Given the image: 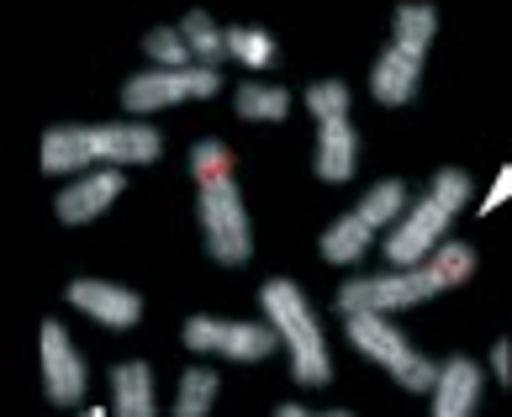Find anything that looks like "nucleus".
<instances>
[{
	"mask_svg": "<svg viewBox=\"0 0 512 417\" xmlns=\"http://www.w3.org/2000/svg\"><path fill=\"white\" fill-rule=\"evenodd\" d=\"M122 185H127V175H122V164H106V169H96V175H85V180H74L69 191L59 196V222L64 227H80V222H96L111 201L122 196Z\"/></svg>",
	"mask_w": 512,
	"mask_h": 417,
	"instance_id": "9b49d317",
	"label": "nucleus"
},
{
	"mask_svg": "<svg viewBox=\"0 0 512 417\" xmlns=\"http://www.w3.org/2000/svg\"><path fill=\"white\" fill-rule=\"evenodd\" d=\"M180 344H185V349H196V354L238 359V365H254V359H270L275 349H286V344H280V333H275V322H270V317H264V322L191 317V322H185V333H180Z\"/></svg>",
	"mask_w": 512,
	"mask_h": 417,
	"instance_id": "0eeeda50",
	"label": "nucleus"
},
{
	"mask_svg": "<svg viewBox=\"0 0 512 417\" xmlns=\"http://www.w3.org/2000/svg\"><path fill=\"white\" fill-rule=\"evenodd\" d=\"M227 53L249 69H270L275 64V37L264 27H227Z\"/></svg>",
	"mask_w": 512,
	"mask_h": 417,
	"instance_id": "412c9836",
	"label": "nucleus"
},
{
	"mask_svg": "<svg viewBox=\"0 0 512 417\" xmlns=\"http://www.w3.org/2000/svg\"><path fill=\"white\" fill-rule=\"evenodd\" d=\"M481 386L486 375L470 354H454L439 365V386H433V412L439 417H470L481 407Z\"/></svg>",
	"mask_w": 512,
	"mask_h": 417,
	"instance_id": "f8f14e48",
	"label": "nucleus"
},
{
	"mask_svg": "<svg viewBox=\"0 0 512 417\" xmlns=\"http://www.w3.org/2000/svg\"><path fill=\"white\" fill-rule=\"evenodd\" d=\"M191 175H196V196H201V233H206V254L227 270L249 264L254 233H249V212L238 201L233 185V148L217 138H201L191 148Z\"/></svg>",
	"mask_w": 512,
	"mask_h": 417,
	"instance_id": "f257e3e1",
	"label": "nucleus"
},
{
	"mask_svg": "<svg viewBox=\"0 0 512 417\" xmlns=\"http://www.w3.org/2000/svg\"><path fill=\"white\" fill-rule=\"evenodd\" d=\"M233 106H238V117H249V122H280L291 111V96L280 85H238Z\"/></svg>",
	"mask_w": 512,
	"mask_h": 417,
	"instance_id": "aec40b11",
	"label": "nucleus"
},
{
	"mask_svg": "<svg viewBox=\"0 0 512 417\" xmlns=\"http://www.w3.org/2000/svg\"><path fill=\"white\" fill-rule=\"evenodd\" d=\"M217 391H222V375L217 370H185L180 375V391H175V417H201L217 407Z\"/></svg>",
	"mask_w": 512,
	"mask_h": 417,
	"instance_id": "6ab92c4d",
	"label": "nucleus"
},
{
	"mask_svg": "<svg viewBox=\"0 0 512 417\" xmlns=\"http://www.w3.org/2000/svg\"><path fill=\"white\" fill-rule=\"evenodd\" d=\"M344 328L354 338V349L375 359V365H386L396 375V386L412 391V396H433V386H439V365H433L428 354H417L407 344V333H396L391 312H349Z\"/></svg>",
	"mask_w": 512,
	"mask_h": 417,
	"instance_id": "423d86ee",
	"label": "nucleus"
},
{
	"mask_svg": "<svg viewBox=\"0 0 512 417\" xmlns=\"http://www.w3.org/2000/svg\"><path fill=\"white\" fill-rule=\"evenodd\" d=\"M69 307H80L85 317H96L101 328H132L143 317V296L111 280H69Z\"/></svg>",
	"mask_w": 512,
	"mask_h": 417,
	"instance_id": "9d476101",
	"label": "nucleus"
},
{
	"mask_svg": "<svg viewBox=\"0 0 512 417\" xmlns=\"http://www.w3.org/2000/svg\"><path fill=\"white\" fill-rule=\"evenodd\" d=\"M417 80H423V59L391 43L381 59H375V69H370V96L381 106H407L417 96Z\"/></svg>",
	"mask_w": 512,
	"mask_h": 417,
	"instance_id": "ddd939ff",
	"label": "nucleus"
},
{
	"mask_svg": "<svg viewBox=\"0 0 512 417\" xmlns=\"http://www.w3.org/2000/svg\"><path fill=\"white\" fill-rule=\"evenodd\" d=\"M143 53H148L159 69H191V64H196V53H191V43H185L180 27H154V32L143 37Z\"/></svg>",
	"mask_w": 512,
	"mask_h": 417,
	"instance_id": "4be33fe9",
	"label": "nucleus"
},
{
	"mask_svg": "<svg viewBox=\"0 0 512 417\" xmlns=\"http://www.w3.org/2000/svg\"><path fill=\"white\" fill-rule=\"evenodd\" d=\"M433 32H439V11L433 6H396V27H391V43L417 53V59H428V43Z\"/></svg>",
	"mask_w": 512,
	"mask_h": 417,
	"instance_id": "f3484780",
	"label": "nucleus"
},
{
	"mask_svg": "<svg viewBox=\"0 0 512 417\" xmlns=\"http://www.w3.org/2000/svg\"><path fill=\"white\" fill-rule=\"evenodd\" d=\"M217 69L212 64H191V69H148V74H132L122 85V106L132 117L143 111H164V106H180V101H206L217 96Z\"/></svg>",
	"mask_w": 512,
	"mask_h": 417,
	"instance_id": "6e6552de",
	"label": "nucleus"
},
{
	"mask_svg": "<svg viewBox=\"0 0 512 417\" xmlns=\"http://www.w3.org/2000/svg\"><path fill=\"white\" fill-rule=\"evenodd\" d=\"M465 201H470V175H465V169H439V175H433V185H428V196L391 227L386 259L402 264V270H407V264H423V259L444 243V233L454 227V217L465 212Z\"/></svg>",
	"mask_w": 512,
	"mask_h": 417,
	"instance_id": "39448f33",
	"label": "nucleus"
},
{
	"mask_svg": "<svg viewBox=\"0 0 512 417\" xmlns=\"http://www.w3.org/2000/svg\"><path fill=\"white\" fill-rule=\"evenodd\" d=\"M164 154V138L143 122H96V127H48L43 138V169L69 175L90 164H154Z\"/></svg>",
	"mask_w": 512,
	"mask_h": 417,
	"instance_id": "7ed1b4c3",
	"label": "nucleus"
},
{
	"mask_svg": "<svg viewBox=\"0 0 512 417\" xmlns=\"http://www.w3.org/2000/svg\"><path fill=\"white\" fill-rule=\"evenodd\" d=\"M359 212L370 217V227H391V222H402V217H407V185H402V180H381L365 201H359Z\"/></svg>",
	"mask_w": 512,
	"mask_h": 417,
	"instance_id": "5701e85b",
	"label": "nucleus"
},
{
	"mask_svg": "<svg viewBox=\"0 0 512 417\" xmlns=\"http://www.w3.org/2000/svg\"><path fill=\"white\" fill-rule=\"evenodd\" d=\"M370 238H375V227L354 206V212H344L338 222H328V233H322L317 249H322V259H328V264H359V259L370 254Z\"/></svg>",
	"mask_w": 512,
	"mask_h": 417,
	"instance_id": "2eb2a0df",
	"label": "nucleus"
},
{
	"mask_svg": "<svg viewBox=\"0 0 512 417\" xmlns=\"http://www.w3.org/2000/svg\"><path fill=\"white\" fill-rule=\"evenodd\" d=\"M349 85L344 80H317L312 90H307V111L317 122H333V117H349Z\"/></svg>",
	"mask_w": 512,
	"mask_h": 417,
	"instance_id": "b1692460",
	"label": "nucleus"
},
{
	"mask_svg": "<svg viewBox=\"0 0 512 417\" xmlns=\"http://www.w3.org/2000/svg\"><path fill=\"white\" fill-rule=\"evenodd\" d=\"M476 275V249L470 243H439L423 264H407L402 275H375V280H349L338 291V317L349 312H407L423 307L439 291L460 286V280Z\"/></svg>",
	"mask_w": 512,
	"mask_h": 417,
	"instance_id": "f03ea898",
	"label": "nucleus"
},
{
	"mask_svg": "<svg viewBox=\"0 0 512 417\" xmlns=\"http://www.w3.org/2000/svg\"><path fill=\"white\" fill-rule=\"evenodd\" d=\"M491 375H497L502 386H512V338H497V344H491Z\"/></svg>",
	"mask_w": 512,
	"mask_h": 417,
	"instance_id": "a878e982",
	"label": "nucleus"
},
{
	"mask_svg": "<svg viewBox=\"0 0 512 417\" xmlns=\"http://www.w3.org/2000/svg\"><path fill=\"white\" fill-rule=\"evenodd\" d=\"M180 32H185V43H191L196 64H212V69H217L222 59H233V53H227V32H222L206 11H185Z\"/></svg>",
	"mask_w": 512,
	"mask_h": 417,
	"instance_id": "a211bd4d",
	"label": "nucleus"
},
{
	"mask_svg": "<svg viewBox=\"0 0 512 417\" xmlns=\"http://www.w3.org/2000/svg\"><path fill=\"white\" fill-rule=\"evenodd\" d=\"M259 312L275 322L280 344L291 354V381L301 386H328L333 381V359H328V338L317 328L312 301L301 296L291 280H264L259 286Z\"/></svg>",
	"mask_w": 512,
	"mask_h": 417,
	"instance_id": "20e7f679",
	"label": "nucleus"
},
{
	"mask_svg": "<svg viewBox=\"0 0 512 417\" xmlns=\"http://www.w3.org/2000/svg\"><path fill=\"white\" fill-rule=\"evenodd\" d=\"M359 169V132L349 127V117L317 122V175L328 185H349Z\"/></svg>",
	"mask_w": 512,
	"mask_h": 417,
	"instance_id": "4468645a",
	"label": "nucleus"
},
{
	"mask_svg": "<svg viewBox=\"0 0 512 417\" xmlns=\"http://www.w3.org/2000/svg\"><path fill=\"white\" fill-rule=\"evenodd\" d=\"M111 412L122 417H148L154 412V375H148L143 359H132V365H117L111 370Z\"/></svg>",
	"mask_w": 512,
	"mask_h": 417,
	"instance_id": "dca6fc26",
	"label": "nucleus"
},
{
	"mask_svg": "<svg viewBox=\"0 0 512 417\" xmlns=\"http://www.w3.org/2000/svg\"><path fill=\"white\" fill-rule=\"evenodd\" d=\"M37 354H43V391H48V402L53 407H80L85 402V359L80 349L69 344V333H64V322H43L37 328Z\"/></svg>",
	"mask_w": 512,
	"mask_h": 417,
	"instance_id": "1a4fd4ad",
	"label": "nucleus"
},
{
	"mask_svg": "<svg viewBox=\"0 0 512 417\" xmlns=\"http://www.w3.org/2000/svg\"><path fill=\"white\" fill-rule=\"evenodd\" d=\"M507 201H512V164H502V169H497V180H491V191H486V201H481V217L502 212Z\"/></svg>",
	"mask_w": 512,
	"mask_h": 417,
	"instance_id": "393cba45",
	"label": "nucleus"
}]
</instances>
